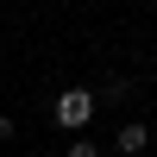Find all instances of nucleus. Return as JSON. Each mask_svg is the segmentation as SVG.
Listing matches in <instances>:
<instances>
[{
	"mask_svg": "<svg viewBox=\"0 0 157 157\" xmlns=\"http://www.w3.org/2000/svg\"><path fill=\"white\" fill-rule=\"evenodd\" d=\"M94 107H101V101H94V88H63V94H57V107H50V120H57L63 132H82V126L94 120Z\"/></svg>",
	"mask_w": 157,
	"mask_h": 157,
	"instance_id": "nucleus-1",
	"label": "nucleus"
},
{
	"mask_svg": "<svg viewBox=\"0 0 157 157\" xmlns=\"http://www.w3.org/2000/svg\"><path fill=\"white\" fill-rule=\"evenodd\" d=\"M113 151H120V157H145V151H151V126H145V120H126L120 138H113Z\"/></svg>",
	"mask_w": 157,
	"mask_h": 157,
	"instance_id": "nucleus-2",
	"label": "nucleus"
},
{
	"mask_svg": "<svg viewBox=\"0 0 157 157\" xmlns=\"http://www.w3.org/2000/svg\"><path fill=\"white\" fill-rule=\"evenodd\" d=\"M63 157H101V145H88V138H69V151Z\"/></svg>",
	"mask_w": 157,
	"mask_h": 157,
	"instance_id": "nucleus-3",
	"label": "nucleus"
},
{
	"mask_svg": "<svg viewBox=\"0 0 157 157\" xmlns=\"http://www.w3.org/2000/svg\"><path fill=\"white\" fill-rule=\"evenodd\" d=\"M13 132H19V126H13V120H6V113H0V145H6V138H13Z\"/></svg>",
	"mask_w": 157,
	"mask_h": 157,
	"instance_id": "nucleus-4",
	"label": "nucleus"
}]
</instances>
